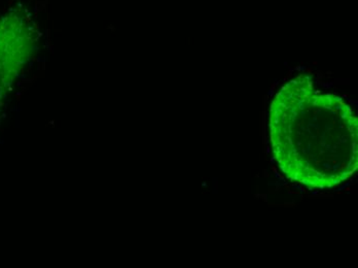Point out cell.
Masks as SVG:
<instances>
[{"mask_svg":"<svg viewBox=\"0 0 358 268\" xmlns=\"http://www.w3.org/2000/svg\"><path fill=\"white\" fill-rule=\"evenodd\" d=\"M39 38L36 22L24 8L0 17V108L34 55Z\"/></svg>","mask_w":358,"mask_h":268,"instance_id":"cell-1","label":"cell"},{"mask_svg":"<svg viewBox=\"0 0 358 268\" xmlns=\"http://www.w3.org/2000/svg\"><path fill=\"white\" fill-rule=\"evenodd\" d=\"M271 167H272V171H274V174H278V171H277V169L274 167V165H272Z\"/></svg>","mask_w":358,"mask_h":268,"instance_id":"cell-2","label":"cell"},{"mask_svg":"<svg viewBox=\"0 0 358 268\" xmlns=\"http://www.w3.org/2000/svg\"><path fill=\"white\" fill-rule=\"evenodd\" d=\"M290 77H292V71H289V73H287V76L285 77V80H287V78Z\"/></svg>","mask_w":358,"mask_h":268,"instance_id":"cell-3","label":"cell"},{"mask_svg":"<svg viewBox=\"0 0 358 268\" xmlns=\"http://www.w3.org/2000/svg\"><path fill=\"white\" fill-rule=\"evenodd\" d=\"M345 167H346V164H345V163H343L342 167H341V169H339V171H342V169H344Z\"/></svg>","mask_w":358,"mask_h":268,"instance_id":"cell-4","label":"cell"},{"mask_svg":"<svg viewBox=\"0 0 358 268\" xmlns=\"http://www.w3.org/2000/svg\"><path fill=\"white\" fill-rule=\"evenodd\" d=\"M278 176H279V178H280V180H282V181L285 180V176H281V174H279Z\"/></svg>","mask_w":358,"mask_h":268,"instance_id":"cell-5","label":"cell"},{"mask_svg":"<svg viewBox=\"0 0 358 268\" xmlns=\"http://www.w3.org/2000/svg\"><path fill=\"white\" fill-rule=\"evenodd\" d=\"M345 191H346V192H350V191H351V188H350V187H347V188H346V189H345Z\"/></svg>","mask_w":358,"mask_h":268,"instance_id":"cell-6","label":"cell"},{"mask_svg":"<svg viewBox=\"0 0 358 268\" xmlns=\"http://www.w3.org/2000/svg\"><path fill=\"white\" fill-rule=\"evenodd\" d=\"M285 189H287V190H289L290 187H289V186H288V185H285Z\"/></svg>","mask_w":358,"mask_h":268,"instance_id":"cell-7","label":"cell"},{"mask_svg":"<svg viewBox=\"0 0 358 268\" xmlns=\"http://www.w3.org/2000/svg\"><path fill=\"white\" fill-rule=\"evenodd\" d=\"M307 71V73H312L311 69H308L307 71Z\"/></svg>","mask_w":358,"mask_h":268,"instance_id":"cell-8","label":"cell"}]
</instances>
